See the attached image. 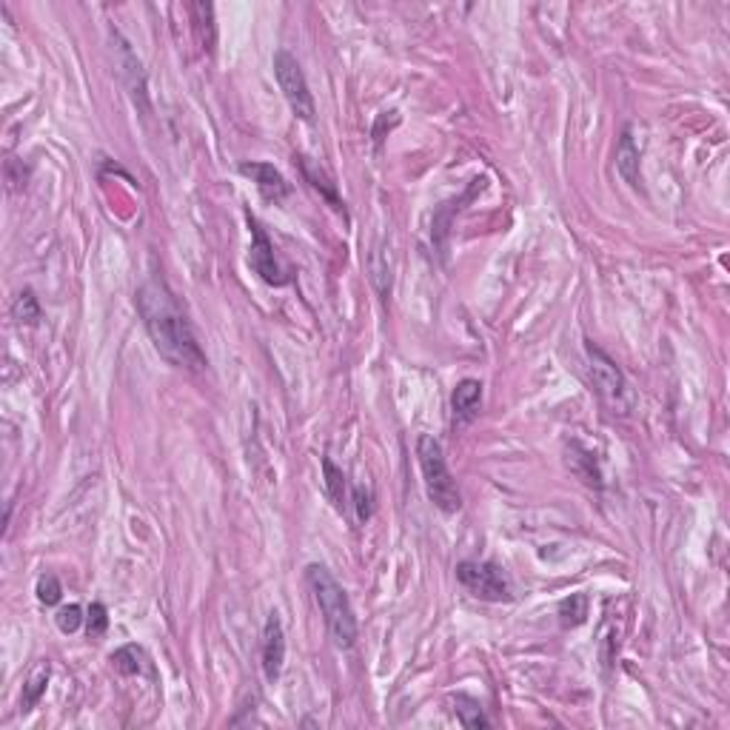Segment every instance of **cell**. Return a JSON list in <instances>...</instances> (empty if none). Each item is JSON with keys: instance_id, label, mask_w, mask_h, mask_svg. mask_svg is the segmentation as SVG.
Here are the masks:
<instances>
[{"instance_id": "6da1fadb", "label": "cell", "mask_w": 730, "mask_h": 730, "mask_svg": "<svg viewBox=\"0 0 730 730\" xmlns=\"http://www.w3.org/2000/svg\"><path fill=\"white\" fill-rule=\"evenodd\" d=\"M137 309L160 357L169 360L171 365H178V369H188V371L206 369V354H203V348L197 343V334L163 277H149V280L140 286Z\"/></svg>"}, {"instance_id": "7a4b0ae2", "label": "cell", "mask_w": 730, "mask_h": 730, "mask_svg": "<svg viewBox=\"0 0 730 730\" xmlns=\"http://www.w3.org/2000/svg\"><path fill=\"white\" fill-rule=\"evenodd\" d=\"M309 585L314 591V600L319 605V613H323L334 645L343 651L354 648L357 619H354L352 602H348V593L343 591V585L331 577L326 565H309Z\"/></svg>"}, {"instance_id": "3957f363", "label": "cell", "mask_w": 730, "mask_h": 730, "mask_svg": "<svg viewBox=\"0 0 730 730\" xmlns=\"http://www.w3.org/2000/svg\"><path fill=\"white\" fill-rule=\"evenodd\" d=\"M417 460L422 469V479H426L428 500L440 508L443 514H457V510L462 508V496H460L454 477H451V471H448L440 440H434L431 434H419Z\"/></svg>"}, {"instance_id": "277c9868", "label": "cell", "mask_w": 730, "mask_h": 730, "mask_svg": "<svg viewBox=\"0 0 730 730\" xmlns=\"http://www.w3.org/2000/svg\"><path fill=\"white\" fill-rule=\"evenodd\" d=\"M585 354H588V371H591V383L600 394V400L610 408L613 414H631L636 405V394L634 388L627 386L625 374L619 371V365L613 362L600 345H593L591 340L585 343Z\"/></svg>"}, {"instance_id": "5b68a950", "label": "cell", "mask_w": 730, "mask_h": 730, "mask_svg": "<svg viewBox=\"0 0 730 730\" xmlns=\"http://www.w3.org/2000/svg\"><path fill=\"white\" fill-rule=\"evenodd\" d=\"M274 78H277V83H280V92L286 97L288 109L294 112V118H300L303 123H314V97H311L309 80H305L297 57L288 54L286 49L277 52L274 54Z\"/></svg>"}, {"instance_id": "8992f818", "label": "cell", "mask_w": 730, "mask_h": 730, "mask_svg": "<svg viewBox=\"0 0 730 730\" xmlns=\"http://www.w3.org/2000/svg\"><path fill=\"white\" fill-rule=\"evenodd\" d=\"M457 579L462 582L465 591L483 602H508L510 596H514V588H510L508 577L494 562L465 560L457 565Z\"/></svg>"}, {"instance_id": "52a82bcc", "label": "cell", "mask_w": 730, "mask_h": 730, "mask_svg": "<svg viewBox=\"0 0 730 730\" xmlns=\"http://www.w3.org/2000/svg\"><path fill=\"white\" fill-rule=\"evenodd\" d=\"M248 228H252V248H248V266L260 277L262 283L269 286H286L291 277L280 269V262L274 257V245L269 235L262 231V226L248 214Z\"/></svg>"}, {"instance_id": "ba28073f", "label": "cell", "mask_w": 730, "mask_h": 730, "mask_svg": "<svg viewBox=\"0 0 730 730\" xmlns=\"http://www.w3.org/2000/svg\"><path fill=\"white\" fill-rule=\"evenodd\" d=\"M262 674H266L269 682H277L283 674V662H286V634H283V622L280 617L271 610L266 625H262Z\"/></svg>"}, {"instance_id": "9c48e42d", "label": "cell", "mask_w": 730, "mask_h": 730, "mask_svg": "<svg viewBox=\"0 0 730 730\" xmlns=\"http://www.w3.org/2000/svg\"><path fill=\"white\" fill-rule=\"evenodd\" d=\"M240 174L252 180L257 186V192L266 197L269 203H283L291 195L288 180L280 174V169H274V163H262V160L240 163Z\"/></svg>"}, {"instance_id": "30bf717a", "label": "cell", "mask_w": 730, "mask_h": 730, "mask_svg": "<svg viewBox=\"0 0 730 730\" xmlns=\"http://www.w3.org/2000/svg\"><path fill=\"white\" fill-rule=\"evenodd\" d=\"M483 405V383L479 379H462L451 394V408H454L457 422H471Z\"/></svg>"}, {"instance_id": "8fae6325", "label": "cell", "mask_w": 730, "mask_h": 730, "mask_svg": "<svg viewBox=\"0 0 730 730\" xmlns=\"http://www.w3.org/2000/svg\"><path fill=\"white\" fill-rule=\"evenodd\" d=\"M617 171H619V178L627 186L639 188V183H642V178H639V149H636V143L631 137V129H625L622 137H619V145H617Z\"/></svg>"}, {"instance_id": "7c38bea8", "label": "cell", "mask_w": 730, "mask_h": 730, "mask_svg": "<svg viewBox=\"0 0 730 730\" xmlns=\"http://www.w3.org/2000/svg\"><path fill=\"white\" fill-rule=\"evenodd\" d=\"M297 160H300V169L305 174V180L311 183V188H317V192L331 203V209H337V212L345 214V206H343V200L337 195V186H334V180L328 178V174L319 169L317 163H311V160L305 157V154H297Z\"/></svg>"}, {"instance_id": "4fadbf2b", "label": "cell", "mask_w": 730, "mask_h": 730, "mask_svg": "<svg viewBox=\"0 0 730 730\" xmlns=\"http://www.w3.org/2000/svg\"><path fill=\"white\" fill-rule=\"evenodd\" d=\"M120 66H123V78L129 83L131 97H135L140 106H145V75H143L140 61L135 57V52L129 49L126 40H120Z\"/></svg>"}, {"instance_id": "5bb4252c", "label": "cell", "mask_w": 730, "mask_h": 730, "mask_svg": "<svg viewBox=\"0 0 730 730\" xmlns=\"http://www.w3.org/2000/svg\"><path fill=\"white\" fill-rule=\"evenodd\" d=\"M451 710H454V717L462 727H488L491 725L483 705H479L474 696H465V693L451 696Z\"/></svg>"}, {"instance_id": "9a60e30c", "label": "cell", "mask_w": 730, "mask_h": 730, "mask_svg": "<svg viewBox=\"0 0 730 730\" xmlns=\"http://www.w3.org/2000/svg\"><path fill=\"white\" fill-rule=\"evenodd\" d=\"M49 674H52L49 662H37L35 665L32 676L26 679L23 693H21V713H29L43 699V693H46V684H49Z\"/></svg>"}, {"instance_id": "2e32d148", "label": "cell", "mask_w": 730, "mask_h": 730, "mask_svg": "<svg viewBox=\"0 0 730 730\" xmlns=\"http://www.w3.org/2000/svg\"><path fill=\"white\" fill-rule=\"evenodd\" d=\"M12 317L18 319L21 326H37L40 319H43L40 303H37V297H35V291H32V288H26V291H21L18 297H14V303H12Z\"/></svg>"}, {"instance_id": "e0dca14e", "label": "cell", "mask_w": 730, "mask_h": 730, "mask_svg": "<svg viewBox=\"0 0 730 730\" xmlns=\"http://www.w3.org/2000/svg\"><path fill=\"white\" fill-rule=\"evenodd\" d=\"M143 662H145V653L137 645H123L112 653V665L120 676H140Z\"/></svg>"}, {"instance_id": "ac0fdd59", "label": "cell", "mask_w": 730, "mask_h": 730, "mask_svg": "<svg viewBox=\"0 0 730 730\" xmlns=\"http://www.w3.org/2000/svg\"><path fill=\"white\" fill-rule=\"evenodd\" d=\"M585 619H588V596L585 593H571L568 600L560 602L562 627H579Z\"/></svg>"}, {"instance_id": "d6986e66", "label": "cell", "mask_w": 730, "mask_h": 730, "mask_svg": "<svg viewBox=\"0 0 730 730\" xmlns=\"http://www.w3.org/2000/svg\"><path fill=\"white\" fill-rule=\"evenodd\" d=\"M195 14V29H197V37L203 43V49H214V6L212 4H195L188 9Z\"/></svg>"}, {"instance_id": "ffe728a7", "label": "cell", "mask_w": 730, "mask_h": 730, "mask_svg": "<svg viewBox=\"0 0 730 730\" xmlns=\"http://www.w3.org/2000/svg\"><path fill=\"white\" fill-rule=\"evenodd\" d=\"M323 471H326V488H328L331 502L337 510H343L345 508V477L328 457L323 460Z\"/></svg>"}, {"instance_id": "44dd1931", "label": "cell", "mask_w": 730, "mask_h": 730, "mask_svg": "<svg viewBox=\"0 0 730 730\" xmlns=\"http://www.w3.org/2000/svg\"><path fill=\"white\" fill-rule=\"evenodd\" d=\"M106 627H109V610H106V605L92 602L89 613H86V634H89V639H100V636L106 634Z\"/></svg>"}, {"instance_id": "7402d4cb", "label": "cell", "mask_w": 730, "mask_h": 730, "mask_svg": "<svg viewBox=\"0 0 730 730\" xmlns=\"http://www.w3.org/2000/svg\"><path fill=\"white\" fill-rule=\"evenodd\" d=\"M61 596H63V588H61V582H57L54 574H43L37 579V600L43 605H57V602H61Z\"/></svg>"}, {"instance_id": "603a6c76", "label": "cell", "mask_w": 730, "mask_h": 730, "mask_svg": "<svg viewBox=\"0 0 730 730\" xmlns=\"http://www.w3.org/2000/svg\"><path fill=\"white\" fill-rule=\"evenodd\" d=\"M54 622H57V627H61L63 634H75L78 627H80V622H83V608L80 605H66V608L57 610Z\"/></svg>"}, {"instance_id": "cb8c5ba5", "label": "cell", "mask_w": 730, "mask_h": 730, "mask_svg": "<svg viewBox=\"0 0 730 730\" xmlns=\"http://www.w3.org/2000/svg\"><path fill=\"white\" fill-rule=\"evenodd\" d=\"M352 496H354V508H357V522L371 519V514H374V494H371V488L369 485H354Z\"/></svg>"}]
</instances>
